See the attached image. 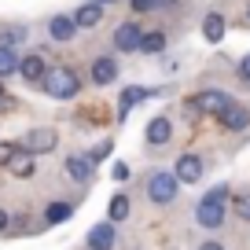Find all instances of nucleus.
Returning a JSON list of instances; mask_svg holds the SVG:
<instances>
[{
    "instance_id": "14",
    "label": "nucleus",
    "mask_w": 250,
    "mask_h": 250,
    "mask_svg": "<svg viewBox=\"0 0 250 250\" xmlns=\"http://www.w3.org/2000/svg\"><path fill=\"white\" fill-rule=\"evenodd\" d=\"M225 33H228V19L221 15V11H210V15L203 19V37L210 41V44H221Z\"/></svg>"
},
{
    "instance_id": "9",
    "label": "nucleus",
    "mask_w": 250,
    "mask_h": 250,
    "mask_svg": "<svg viewBox=\"0 0 250 250\" xmlns=\"http://www.w3.org/2000/svg\"><path fill=\"white\" fill-rule=\"evenodd\" d=\"M144 136H147V144H151V147H162V144H169V140H173V122H169L166 114L151 118V122H147V129H144Z\"/></svg>"
},
{
    "instance_id": "28",
    "label": "nucleus",
    "mask_w": 250,
    "mask_h": 250,
    "mask_svg": "<svg viewBox=\"0 0 250 250\" xmlns=\"http://www.w3.org/2000/svg\"><path fill=\"white\" fill-rule=\"evenodd\" d=\"M235 213L250 217V195H239V199H235Z\"/></svg>"
},
{
    "instance_id": "34",
    "label": "nucleus",
    "mask_w": 250,
    "mask_h": 250,
    "mask_svg": "<svg viewBox=\"0 0 250 250\" xmlns=\"http://www.w3.org/2000/svg\"><path fill=\"white\" fill-rule=\"evenodd\" d=\"M247 19H250V4H247Z\"/></svg>"
},
{
    "instance_id": "5",
    "label": "nucleus",
    "mask_w": 250,
    "mask_h": 250,
    "mask_svg": "<svg viewBox=\"0 0 250 250\" xmlns=\"http://www.w3.org/2000/svg\"><path fill=\"white\" fill-rule=\"evenodd\" d=\"M225 103H228V96L221 92V88H203V92H195L191 100H188V107L199 110V114H217Z\"/></svg>"
},
{
    "instance_id": "12",
    "label": "nucleus",
    "mask_w": 250,
    "mask_h": 250,
    "mask_svg": "<svg viewBox=\"0 0 250 250\" xmlns=\"http://www.w3.org/2000/svg\"><path fill=\"white\" fill-rule=\"evenodd\" d=\"M144 100H151V88H144V85H129L122 96H118V118H129V110H136Z\"/></svg>"
},
{
    "instance_id": "31",
    "label": "nucleus",
    "mask_w": 250,
    "mask_h": 250,
    "mask_svg": "<svg viewBox=\"0 0 250 250\" xmlns=\"http://www.w3.org/2000/svg\"><path fill=\"white\" fill-rule=\"evenodd\" d=\"M169 4H180V0H158V8H169Z\"/></svg>"
},
{
    "instance_id": "27",
    "label": "nucleus",
    "mask_w": 250,
    "mask_h": 250,
    "mask_svg": "<svg viewBox=\"0 0 250 250\" xmlns=\"http://www.w3.org/2000/svg\"><path fill=\"white\" fill-rule=\"evenodd\" d=\"M133 4V11H155L158 8V0H129Z\"/></svg>"
},
{
    "instance_id": "26",
    "label": "nucleus",
    "mask_w": 250,
    "mask_h": 250,
    "mask_svg": "<svg viewBox=\"0 0 250 250\" xmlns=\"http://www.w3.org/2000/svg\"><path fill=\"white\" fill-rule=\"evenodd\" d=\"M15 151H19L15 144H0V166H8V162H11V155H15Z\"/></svg>"
},
{
    "instance_id": "18",
    "label": "nucleus",
    "mask_w": 250,
    "mask_h": 250,
    "mask_svg": "<svg viewBox=\"0 0 250 250\" xmlns=\"http://www.w3.org/2000/svg\"><path fill=\"white\" fill-rule=\"evenodd\" d=\"M88 78H92L96 85H110V81L118 78V62L110 59V55H100V59L92 62V70H88Z\"/></svg>"
},
{
    "instance_id": "15",
    "label": "nucleus",
    "mask_w": 250,
    "mask_h": 250,
    "mask_svg": "<svg viewBox=\"0 0 250 250\" xmlns=\"http://www.w3.org/2000/svg\"><path fill=\"white\" fill-rule=\"evenodd\" d=\"M19 74H22L26 81H44V74H48V62H44V55H22L19 59Z\"/></svg>"
},
{
    "instance_id": "3",
    "label": "nucleus",
    "mask_w": 250,
    "mask_h": 250,
    "mask_svg": "<svg viewBox=\"0 0 250 250\" xmlns=\"http://www.w3.org/2000/svg\"><path fill=\"white\" fill-rule=\"evenodd\" d=\"M147 195H151V203L169 206L173 199L180 195V177H177V173H169V169H158L155 177L147 180Z\"/></svg>"
},
{
    "instance_id": "25",
    "label": "nucleus",
    "mask_w": 250,
    "mask_h": 250,
    "mask_svg": "<svg viewBox=\"0 0 250 250\" xmlns=\"http://www.w3.org/2000/svg\"><path fill=\"white\" fill-rule=\"evenodd\" d=\"M129 173H133V169H129V166H125V162H114V169H110V177H114V180H129Z\"/></svg>"
},
{
    "instance_id": "17",
    "label": "nucleus",
    "mask_w": 250,
    "mask_h": 250,
    "mask_svg": "<svg viewBox=\"0 0 250 250\" xmlns=\"http://www.w3.org/2000/svg\"><path fill=\"white\" fill-rule=\"evenodd\" d=\"M48 33H52V41H74L78 22H74V15H52L48 19Z\"/></svg>"
},
{
    "instance_id": "1",
    "label": "nucleus",
    "mask_w": 250,
    "mask_h": 250,
    "mask_svg": "<svg viewBox=\"0 0 250 250\" xmlns=\"http://www.w3.org/2000/svg\"><path fill=\"white\" fill-rule=\"evenodd\" d=\"M225 206H228V184H213L195 206V221L203 228H221L225 225Z\"/></svg>"
},
{
    "instance_id": "8",
    "label": "nucleus",
    "mask_w": 250,
    "mask_h": 250,
    "mask_svg": "<svg viewBox=\"0 0 250 250\" xmlns=\"http://www.w3.org/2000/svg\"><path fill=\"white\" fill-rule=\"evenodd\" d=\"M140 37H144L140 22H122L114 30V48L118 52H136V48H140Z\"/></svg>"
},
{
    "instance_id": "29",
    "label": "nucleus",
    "mask_w": 250,
    "mask_h": 250,
    "mask_svg": "<svg viewBox=\"0 0 250 250\" xmlns=\"http://www.w3.org/2000/svg\"><path fill=\"white\" fill-rule=\"evenodd\" d=\"M239 81H247V85H250V55H243V59H239Z\"/></svg>"
},
{
    "instance_id": "2",
    "label": "nucleus",
    "mask_w": 250,
    "mask_h": 250,
    "mask_svg": "<svg viewBox=\"0 0 250 250\" xmlns=\"http://www.w3.org/2000/svg\"><path fill=\"white\" fill-rule=\"evenodd\" d=\"M44 92L52 96V100H74V96L81 92V78L74 70H66V66H55V70L44 74Z\"/></svg>"
},
{
    "instance_id": "21",
    "label": "nucleus",
    "mask_w": 250,
    "mask_h": 250,
    "mask_svg": "<svg viewBox=\"0 0 250 250\" xmlns=\"http://www.w3.org/2000/svg\"><path fill=\"white\" fill-rule=\"evenodd\" d=\"M136 52H144V55H158V52H166V33H162V30L144 33V37H140V48H136Z\"/></svg>"
},
{
    "instance_id": "4",
    "label": "nucleus",
    "mask_w": 250,
    "mask_h": 250,
    "mask_svg": "<svg viewBox=\"0 0 250 250\" xmlns=\"http://www.w3.org/2000/svg\"><path fill=\"white\" fill-rule=\"evenodd\" d=\"M217 122L225 125L228 133H243L250 125V107H243V103H235V100H228L225 107L217 110Z\"/></svg>"
},
{
    "instance_id": "22",
    "label": "nucleus",
    "mask_w": 250,
    "mask_h": 250,
    "mask_svg": "<svg viewBox=\"0 0 250 250\" xmlns=\"http://www.w3.org/2000/svg\"><path fill=\"white\" fill-rule=\"evenodd\" d=\"M26 26H0V44H8V48H15V44H22L26 41Z\"/></svg>"
},
{
    "instance_id": "32",
    "label": "nucleus",
    "mask_w": 250,
    "mask_h": 250,
    "mask_svg": "<svg viewBox=\"0 0 250 250\" xmlns=\"http://www.w3.org/2000/svg\"><path fill=\"white\" fill-rule=\"evenodd\" d=\"M100 4H118V0H100Z\"/></svg>"
},
{
    "instance_id": "30",
    "label": "nucleus",
    "mask_w": 250,
    "mask_h": 250,
    "mask_svg": "<svg viewBox=\"0 0 250 250\" xmlns=\"http://www.w3.org/2000/svg\"><path fill=\"white\" fill-rule=\"evenodd\" d=\"M8 225H11V217H8L4 210H0V232H8Z\"/></svg>"
},
{
    "instance_id": "11",
    "label": "nucleus",
    "mask_w": 250,
    "mask_h": 250,
    "mask_svg": "<svg viewBox=\"0 0 250 250\" xmlns=\"http://www.w3.org/2000/svg\"><path fill=\"white\" fill-rule=\"evenodd\" d=\"M74 22H78V30H96V26L103 22V4L100 0H85V4L74 11Z\"/></svg>"
},
{
    "instance_id": "20",
    "label": "nucleus",
    "mask_w": 250,
    "mask_h": 250,
    "mask_svg": "<svg viewBox=\"0 0 250 250\" xmlns=\"http://www.w3.org/2000/svg\"><path fill=\"white\" fill-rule=\"evenodd\" d=\"M70 217H74L70 203H48V210H44V225H62V221H70Z\"/></svg>"
},
{
    "instance_id": "19",
    "label": "nucleus",
    "mask_w": 250,
    "mask_h": 250,
    "mask_svg": "<svg viewBox=\"0 0 250 250\" xmlns=\"http://www.w3.org/2000/svg\"><path fill=\"white\" fill-rule=\"evenodd\" d=\"M129 210H133V203H129V195H122V191H118V195H110V203H107V217L114 221H125L129 217Z\"/></svg>"
},
{
    "instance_id": "10",
    "label": "nucleus",
    "mask_w": 250,
    "mask_h": 250,
    "mask_svg": "<svg viewBox=\"0 0 250 250\" xmlns=\"http://www.w3.org/2000/svg\"><path fill=\"white\" fill-rule=\"evenodd\" d=\"M173 173L180 177V184H199V177H203V158L199 155H180L177 166H173Z\"/></svg>"
},
{
    "instance_id": "16",
    "label": "nucleus",
    "mask_w": 250,
    "mask_h": 250,
    "mask_svg": "<svg viewBox=\"0 0 250 250\" xmlns=\"http://www.w3.org/2000/svg\"><path fill=\"white\" fill-rule=\"evenodd\" d=\"M85 243L92 250H103V247H114V221H103V225H92V232L85 235Z\"/></svg>"
},
{
    "instance_id": "6",
    "label": "nucleus",
    "mask_w": 250,
    "mask_h": 250,
    "mask_svg": "<svg viewBox=\"0 0 250 250\" xmlns=\"http://www.w3.org/2000/svg\"><path fill=\"white\" fill-rule=\"evenodd\" d=\"M22 147L33 151V155H48V151L59 147V133H55V129H33V133H26Z\"/></svg>"
},
{
    "instance_id": "13",
    "label": "nucleus",
    "mask_w": 250,
    "mask_h": 250,
    "mask_svg": "<svg viewBox=\"0 0 250 250\" xmlns=\"http://www.w3.org/2000/svg\"><path fill=\"white\" fill-rule=\"evenodd\" d=\"M8 169H11V177H33L37 173V155L33 151H26V147H19L15 155H11V162H8Z\"/></svg>"
},
{
    "instance_id": "24",
    "label": "nucleus",
    "mask_w": 250,
    "mask_h": 250,
    "mask_svg": "<svg viewBox=\"0 0 250 250\" xmlns=\"http://www.w3.org/2000/svg\"><path fill=\"white\" fill-rule=\"evenodd\" d=\"M110 151H114V140H103V144H96L88 155H92L96 162H103V158H110Z\"/></svg>"
},
{
    "instance_id": "33",
    "label": "nucleus",
    "mask_w": 250,
    "mask_h": 250,
    "mask_svg": "<svg viewBox=\"0 0 250 250\" xmlns=\"http://www.w3.org/2000/svg\"><path fill=\"white\" fill-rule=\"evenodd\" d=\"M0 100H4V85H0Z\"/></svg>"
},
{
    "instance_id": "23",
    "label": "nucleus",
    "mask_w": 250,
    "mask_h": 250,
    "mask_svg": "<svg viewBox=\"0 0 250 250\" xmlns=\"http://www.w3.org/2000/svg\"><path fill=\"white\" fill-rule=\"evenodd\" d=\"M15 70H19V55H15V48L0 44V78H8V74H15Z\"/></svg>"
},
{
    "instance_id": "7",
    "label": "nucleus",
    "mask_w": 250,
    "mask_h": 250,
    "mask_svg": "<svg viewBox=\"0 0 250 250\" xmlns=\"http://www.w3.org/2000/svg\"><path fill=\"white\" fill-rule=\"evenodd\" d=\"M96 173V158L92 155H70L66 158V177L78 180V184H88Z\"/></svg>"
}]
</instances>
